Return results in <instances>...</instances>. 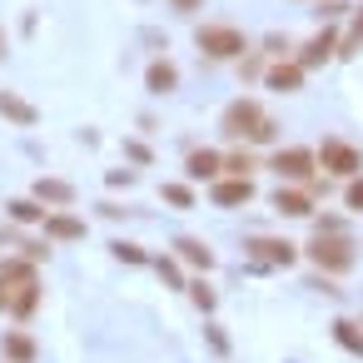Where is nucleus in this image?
<instances>
[{
  "label": "nucleus",
  "mask_w": 363,
  "mask_h": 363,
  "mask_svg": "<svg viewBox=\"0 0 363 363\" xmlns=\"http://www.w3.org/2000/svg\"><path fill=\"white\" fill-rule=\"evenodd\" d=\"M224 135H229V140H249V145H269V140L279 135V125L264 115L259 100H234V105L224 110Z\"/></svg>",
  "instance_id": "f257e3e1"
},
{
  "label": "nucleus",
  "mask_w": 363,
  "mask_h": 363,
  "mask_svg": "<svg viewBox=\"0 0 363 363\" xmlns=\"http://www.w3.org/2000/svg\"><path fill=\"white\" fill-rule=\"evenodd\" d=\"M308 259H313L323 274H343V269H353V244H348L343 234H313Z\"/></svg>",
  "instance_id": "f03ea898"
},
{
  "label": "nucleus",
  "mask_w": 363,
  "mask_h": 363,
  "mask_svg": "<svg viewBox=\"0 0 363 363\" xmlns=\"http://www.w3.org/2000/svg\"><path fill=\"white\" fill-rule=\"evenodd\" d=\"M199 50L204 55H214V60H239L244 50H249V40L234 30V26H199Z\"/></svg>",
  "instance_id": "7ed1b4c3"
},
{
  "label": "nucleus",
  "mask_w": 363,
  "mask_h": 363,
  "mask_svg": "<svg viewBox=\"0 0 363 363\" xmlns=\"http://www.w3.org/2000/svg\"><path fill=\"white\" fill-rule=\"evenodd\" d=\"M318 164H323L328 174H358V169H363V155H358L353 145H343V140H323Z\"/></svg>",
  "instance_id": "20e7f679"
},
{
  "label": "nucleus",
  "mask_w": 363,
  "mask_h": 363,
  "mask_svg": "<svg viewBox=\"0 0 363 363\" xmlns=\"http://www.w3.org/2000/svg\"><path fill=\"white\" fill-rule=\"evenodd\" d=\"M313 164H318L313 150H279V155L269 160V169H274L279 179H313Z\"/></svg>",
  "instance_id": "39448f33"
},
{
  "label": "nucleus",
  "mask_w": 363,
  "mask_h": 363,
  "mask_svg": "<svg viewBox=\"0 0 363 363\" xmlns=\"http://www.w3.org/2000/svg\"><path fill=\"white\" fill-rule=\"evenodd\" d=\"M249 249H254L259 264H284V269H289V264L298 259V244H289V239H254Z\"/></svg>",
  "instance_id": "423d86ee"
},
{
  "label": "nucleus",
  "mask_w": 363,
  "mask_h": 363,
  "mask_svg": "<svg viewBox=\"0 0 363 363\" xmlns=\"http://www.w3.org/2000/svg\"><path fill=\"white\" fill-rule=\"evenodd\" d=\"M254 199V184L249 179H219L214 184V204L219 209H239V204H249Z\"/></svg>",
  "instance_id": "0eeeda50"
},
{
  "label": "nucleus",
  "mask_w": 363,
  "mask_h": 363,
  "mask_svg": "<svg viewBox=\"0 0 363 363\" xmlns=\"http://www.w3.org/2000/svg\"><path fill=\"white\" fill-rule=\"evenodd\" d=\"M274 209L289 214V219H308V214H313V194H308V189H279V194H274Z\"/></svg>",
  "instance_id": "6e6552de"
},
{
  "label": "nucleus",
  "mask_w": 363,
  "mask_h": 363,
  "mask_svg": "<svg viewBox=\"0 0 363 363\" xmlns=\"http://www.w3.org/2000/svg\"><path fill=\"white\" fill-rule=\"evenodd\" d=\"M0 353H6L11 363H35V338L30 333H6V338H0Z\"/></svg>",
  "instance_id": "1a4fd4ad"
},
{
  "label": "nucleus",
  "mask_w": 363,
  "mask_h": 363,
  "mask_svg": "<svg viewBox=\"0 0 363 363\" xmlns=\"http://www.w3.org/2000/svg\"><path fill=\"white\" fill-rule=\"evenodd\" d=\"M333 45H338V35H333V30H318V35H313V40L303 45V55H298V65H303V70H308V65H323V60L333 55Z\"/></svg>",
  "instance_id": "9d476101"
},
{
  "label": "nucleus",
  "mask_w": 363,
  "mask_h": 363,
  "mask_svg": "<svg viewBox=\"0 0 363 363\" xmlns=\"http://www.w3.org/2000/svg\"><path fill=\"white\" fill-rule=\"evenodd\" d=\"M184 169H189V179H214V174L224 169V160H219L214 150H194V155L184 160Z\"/></svg>",
  "instance_id": "9b49d317"
},
{
  "label": "nucleus",
  "mask_w": 363,
  "mask_h": 363,
  "mask_svg": "<svg viewBox=\"0 0 363 363\" xmlns=\"http://www.w3.org/2000/svg\"><path fill=\"white\" fill-rule=\"evenodd\" d=\"M174 249H179L184 264H194V269H204V274L214 269V249H209V244H199V239H174Z\"/></svg>",
  "instance_id": "f8f14e48"
},
{
  "label": "nucleus",
  "mask_w": 363,
  "mask_h": 363,
  "mask_svg": "<svg viewBox=\"0 0 363 363\" xmlns=\"http://www.w3.org/2000/svg\"><path fill=\"white\" fill-rule=\"evenodd\" d=\"M298 85H303V65H274V70H269V90L294 95Z\"/></svg>",
  "instance_id": "ddd939ff"
},
{
  "label": "nucleus",
  "mask_w": 363,
  "mask_h": 363,
  "mask_svg": "<svg viewBox=\"0 0 363 363\" xmlns=\"http://www.w3.org/2000/svg\"><path fill=\"white\" fill-rule=\"evenodd\" d=\"M45 239H85V224L70 214H45Z\"/></svg>",
  "instance_id": "4468645a"
},
{
  "label": "nucleus",
  "mask_w": 363,
  "mask_h": 363,
  "mask_svg": "<svg viewBox=\"0 0 363 363\" xmlns=\"http://www.w3.org/2000/svg\"><path fill=\"white\" fill-rule=\"evenodd\" d=\"M35 303H40V284H35V279H26V284H16V289H11V308H16L21 318H30V313H35Z\"/></svg>",
  "instance_id": "2eb2a0df"
},
{
  "label": "nucleus",
  "mask_w": 363,
  "mask_h": 363,
  "mask_svg": "<svg viewBox=\"0 0 363 363\" xmlns=\"http://www.w3.org/2000/svg\"><path fill=\"white\" fill-rule=\"evenodd\" d=\"M145 80H150V90H155V95H169V90H174V85H179V70H174V65H169V60H155V65H150V75H145Z\"/></svg>",
  "instance_id": "dca6fc26"
},
{
  "label": "nucleus",
  "mask_w": 363,
  "mask_h": 363,
  "mask_svg": "<svg viewBox=\"0 0 363 363\" xmlns=\"http://www.w3.org/2000/svg\"><path fill=\"white\" fill-rule=\"evenodd\" d=\"M35 199H40V204H70L75 189H70L65 179H35Z\"/></svg>",
  "instance_id": "f3484780"
},
{
  "label": "nucleus",
  "mask_w": 363,
  "mask_h": 363,
  "mask_svg": "<svg viewBox=\"0 0 363 363\" xmlns=\"http://www.w3.org/2000/svg\"><path fill=\"white\" fill-rule=\"evenodd\" d=\"M0 115L16 120V125H35V110H30L21 95H11V90H0Z\"/></svg>",
  "instance_id": "a211bd4d"
},
{
  "label": "nucleus",
  "mask_w": 363,
  "mask_h": 363,
  "mask_svg": "<svg viewBox=\"0 0 363 363\" xmlns=\"http://www.w3.org/2000/svg\"><path fill=\"white\" fill-rule=\"evenodd\" d=\"M333 338H338V343H343L348 353H358V358H363V328H358V323L338 318V323H333Z\"/></svg>",
  "instance_id": "6ab92c4d"
},
{
  "label": "nucleus",
  "mask_w": 363,
  "mask_h": 363,
  "mask_svg": "<svg viewBox=\"0 0 363 363\" xmlns=\"http://www.w3.org/2000/svg\"><path fill=\"white\" fill-rule=\"evenodd\" d=\"M224 169H229L234 179H249V169H259V164H254V155H249V150H234V155L224 160Z\"/></svg>",
  "instance_id": "aec40b11"
},
{
  "label": "nucleus",
  "mask_w": 363,
  "mask_h": 363,
  "mask_svg": "<svg viewBox=\"0 0 363 363\" xmlns=\"http://www.w3.org/2000/svg\"><path fill=\"white\" fill-rule=\"evenodd\" d=\"M11 219H21V224H35V219H45V209H40L35 199H16V204H11Z\"/></svg>",
  "instance_id": "412c9836"
},
{
  "label": "nucleus",
  "mask_w": 363,
  "mask_h": 363,
  "mask_svg": "<svg viewBox=\"0 0 363 363\" xmlns=\"http://www.w3.org/2000/svg\"><path fill=\"white\" fill-rule=\"evenodd\" d=\"M110 249H115V259H125V264H145V249H140V244H125V239H115Z\"/></svg>",
  "instance_id": "4be33fe9"
},
{
  "label": "nucleus",
  "mask_w": 363,
  "mask_h": 363,
  "mask_svg": "<svg viewBox=\"0 0 363 363\" xmlns=\"http://www.w3.org/2000/svg\"><path fill=\"white\" fill-rule=\"evenodd\" d=\"M164 199H169V204H179V209H189V204H194L189 184H164Z\"/></svg>",
  "instance_id": "5701e85b"
},
{
  "label": "nucleus",
  "mask_w": 363,
  "mask_h": 363,
  "mask_svg": "<svg viewBox=\"0 0 363 363\" xmlns=\"http://www.w3.org/2000/svg\"><path fill=\"white\" fill-rule=\"evenodd\" d=\"M189 298H194L199 308H214V289H209L204 279H199V284H189Z\"/></svg>",
  "instance_id": "b1692460"
},
{
  "label": "nucleus",
  "mask_w": 363,
  "mask_h": 363,
  "mask_svg": "<svg viewBox=\"0 0 363 363\" xmlns=\"http://www.w3.org/2000/svg\"><path fill=\"white\" fill-rule=\"evenodd\" d=\"M155 269H160V279H164V284H179V269H174V259H155Z\"/></svg>",
  "instance_id": "393cba45"
},
{
  "label": "nucleus",
  "mask_w": 363,
  "mask_h": 363,
  "mask_svg": "<svg viewBox=\"0 0 363 363\" xmlns=\"http://www.w3.org/2000/svg\"><path fill=\"white\" fill-rule=\"evenodd\" d=\"M343 199H348V209H358V214H363V179H353V184H348V194H343Z\"/></svg>",
  "instance_id": "a878e982"
},
{
  "label": "nucleus",
  "mask_w": 363,
  "mask_h": 363,
  "mask_svg": "<svg viewBox=\"0 0 363 363\" xmlns=\"http://www.w3.org/2000/svg\"><path fill=\"white\" fill-rule=\"evenodd\" d=\"M358 40H363V11H358V16H353V40H348V45H343V55H348V50H353V45H358Z\"/></svg>",
  "instance_id": "bb28decb"
},
{
  "label": "nucleus",
  "mask_w": 363,
  "mask_h": 363,
  "mask_svg": "<svg viewBox=\"0 0 363 363\" xmlns=\"http://www.w3.org/2000/svg\"><path fill=\"white\" fill-rule=\"evenodd\" d=\"M209 343H214V353H229V338H224L219 328H209Z\"/></svg>",
  "instance_id": "cd10ccee"
},
{
  "label": "nucleus",
  "mask_w": 363,
  "mask_h": 363,
  "mask_svg": "<svg viewBox=\"0 0 363 363\" xmlns=\"http://www.w3.org/2000/svg\"><path fill=\"white\" fill-rule=\"evenodd\" d=\"M0 308H11V289H6V279H0Z\"/></svg>",
  "instance_id": "c85d7f7f"
},
{
  "label": "nucleus",
  "mask_w": 363,
  "mask_h": 363,
  "mask_svg": "<svg viewBox=\"0 0 363 363\" xmlns=\"http://www.w3.org/2000/svg\"><path fill=\"white\" fill-rule=\"evenodd\" d=\"M174 6H179V11H194V6H199V0H174Z\"/></svg>",
  "instance_id": "c756f323"
},
{
  "label": "nucleus",
  "mask_w": 363,
  "mask_h": 363,
  "mask_svg": "<svg viewBox=\"0 0 363 363\" xmlns=\"http://www.w3.org/2000/svg\"><path fill=\"white\" fill-rule=\"evenodd\" d=\"M0 45H6V40H0ZM0 55H6V50H0Z\"/></svg>",
  "instance_id": "7c9ffc66"
}]
</instances>
